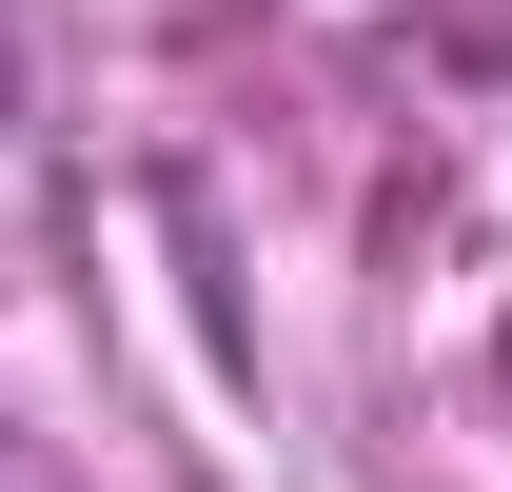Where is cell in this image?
<instances>
[{
  "instance_id": "6da1fadb",
  "label": "cell",
  "mask_w": 512,
  "mask_h": 492,
  "mask_svg": "<svg viewBox=\"0 0 512 492\" xmlns=\"http://www.w3.org/2000/svg\"><path fill=\"white\" fill-rule=\"evenodd\" d=\"M0 138H20V60H0Z\"/></svg>"
}]
</instances>
